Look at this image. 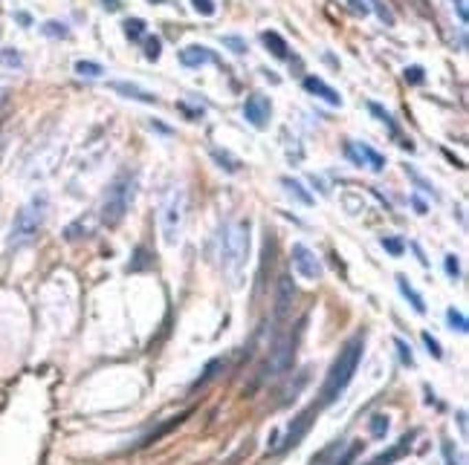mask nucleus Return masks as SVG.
<instances>
[{
	"label": "nucleus",
	"instance_id": "obj_27",
	"mask_svg": "<svg viewBox=\"0 0 469 465\" xmlns=\"http://www.w3.org/2000/svg\"><path fill=\"white\" fill-rule=\"evenodd\" d=\"M394 344H397V350H400V361L408 364V367H415V356H411V347L403 341V338H394Z\"/></svg>",
	"mask_w": 469,
	"mask_h": 465
},
{
	"label": "nucleus",
	"instance_id": "obj_21",
	"mask_svg": "<svg viewBox=\"0 0 469 465\" xmlns=\"http://www.w3.org/2000/svg\"><path fill=\"white\" fill-rule=\"evenodd\" d=\"M125 35H128L131 41H140V38L145 35V21H142V18H128V21H125Z\"/></svg>",
	"mask_w": 469,
	"mask_h": 465
},
{
	"label": "nucleus",
	"instance_id": "obj_24",
	"mask_svg": "<svg viewBox=\"0 0 469 465\" xmlns=\"http://www.w3.org/2000/svg\"><path fill=\"white\" fill-rule=\"evenodd\" d=\"M380 243H382V249L389 251V255H394V258H400V255H403V251H406V243L400 240V237H382Z\"/></svg>",
	"mask_w": 469,
	"mask_h": 465
},
{
	"label": "nucleus",
	"instance_id": "obj_25",
	"mask_svg": "<svg viewBox=\"0 0 469 465\" xmlns=\"http://www.w3.org/2000/svg\"><path fill=\"white\" fill-rule=\"evenodd\" d=\"M446 318H449V324H452V330H458V332H466V330H469L466 315H463V313H458V309H449Z\"/></svg>",
	"mask_w": 469,
	"mask_h": 465
},
{
	"label": "nucleus",
	"instance_id": "obj_30",
	"mask_svg": "<svg viewBox=\"0 0 469 465\" xmlns=\"http://www.w3.org/2000/svg\"><path fill=\"white\" fill-rule=\"evenodd\" d=\"M360 451H362V442H353V445H351L348 451H345V454H342V457H339L334 465H351V462L356 460V454H360Z\"/></svg>",
	"mask_w": 469,
	"mask_h": 465
},
{
	"label": "nucleus",
	"instance_id": "obj_13",
	"mask_svg": "<svg viewBox=\"0 0 469 465\" xmlns=\"http://www.w3.org/2000/svg\"><path fill=\"white\" fill-rule=\"evenodd\" d=\"M110 90L122 93L125 98H133V102H145V104H157V95L148 93L142 87H136V84H128V81H110Z\"/></svg>",
	"mask_w": 469,
	"mask_h": 465
},
{
	"label": "nucleus",
	"instance_id": "obj_20",
	"mask_svg": "<svg viewBox=\"0 0 469 465\" xmlns=\"http://www.w3.org/2000/svg\"><path fill=\"white\" fill-rule=\"evenodd\" d=\"M41 32H44L47 38H67V35H70L67 23H61V21H47L44 26H41Z\"/></svg>",
	"mask_w": 469,
	"mask_h": 465
},
{
	"label": "nucleus",
	"instance_id": "obj_7",
	"mask_svg": "<svg viewBox=\"0 0 469 465\" xmlns=\"http://www.w3.org/2000/svg\"><path fill=\"white\" fill-rule=\"evenodd\" d=\"M316 411H319V405H313V407H307L305 413H298L296 419H293V425H290V431H287V436L281 440V445H275L272 448V454H281V451H287V448H296L298 442H301V436H305L307 431H310V425H313V416H316Z\"/></svg>",
	"mask_w": 469,
	"mask_h": 465
},
{
	"label": "nucleus",
	"instance_id": "obj_19",
	"mask_svg": "<svg viewBox=\"0 0 469 465\" xmlns=\"http://www.w3.org/2000/svg\"><path fill=\"white\" fill-rule=\"evenodd\" d=\"M212 157L220 162V168H226L229 174H238L241 171V162L232 157V153H226V150H217V148H212Z\"/></svg>",
	"mask_w": 469,
	"mask_h": 465
},
{
	"label": "nucleus",
	"instance_id": "obj_9",
	"mask_svg": "<svg viewBox=\"0 0 469 465\" xmlns=\"http://www.w3.org/2000/svg\"><path fill=\"white\" fill-rule=\"evenodd\" d=\"M293 356H296V341H293V335H290V338H284V341L275 344L272 359H270V364H267V373H264V376L275 378V376L287 373L290 364H293Z\"/></svg>",
	"mask_w": 469,
	"mask_h": 465
},
{
	"label": "nucleus",
	"instance_id": "obj_34",
	"mask_svg": "<svg viewBox=\"0 0 469 465\" xmlns=\"http://www.w3.org/2000/svg\"><path fill=\"white\" fill-rule=\"evenodd\" d=\"M406 174H408L411 179H415V182H417V185H420V188H423L426 194H432V196H437V191H435V185H432V182H426V179H423L420 174H415V171H411V168H406Z\"/></svg>",
	"mask_w": 469,
	"mask_h": 465
},
{
	"label": "nucleus",
	"instance_id": "obj_2",
	"mask_svg": "<svg viewBox=\"0 0 469 465\" xmlns=\"http://www.w3.org/2000/svg\"><path fill=\"white\" fill-rule=\"evenodd\" d=\"M246 255H250V223L246 220L229 223L220 234V266H223V272L238 277L246 263Z\"/></svg>",
	"mask_w": 469,
	"mask_h": 465
},
{
	"label": "nucleus",
	"instance_id": "obj_6",
	"mask_svg": "<svg viewBox=\"0 0 469 465\" xmlns=\"http://www.w3.org/2000/svg\"><path fill=\"white\" fill-rule=\"evenodd\" d=\"M345 157H348L353 165H365V168H371V171H385V157L380 150H374L371 145H365V142H345Z\"/></svg>",
	"mask_w": 469,
	"mask_h": 465
},
{
	"label": "nucleus",
	"instance_id": "obj_16",
	"mask_svg": "<svg viewBox=\"0 0 469 465\" xmlns=\"http://www.w3.org/2000/svg\"><path fill=\"white\" fill-rule=\"evenodd\" d=\"M281 185L287 188V194H290V196H296V200H298L301 205H313V194H310V191H305V185H301L298 179L284 177V179H281Z\"/></svg>",
	"mask_w": 469,
	"mask_h": 465
},
{
	"label": "nucleus",
	"instance_id": "obj_14",
	"mask_svg": "<svg viewBox=\"0 0 469 465\" xmlns=\"http://www.w3.org/2000/svg\"><path fill=\"white\" fill-rule=\"evenodd\" d=\"M411 451V436H403V440H400L397 445H391L389 451H385V454H380V457H374L371 462H365V465H394L397 460H403L406 454Z\"/></svg>",
	"mask_w": 469,
	"mask_h": 465
},
{
	"label": "nucleus",
	"instance_id": "obj_18",
	"mask_svg": "<svg viewBox=\"0 0 469 465\" xmlns=\"http://www.w3.org/2000/svg\"><path fill=\"white\" fill-rule=\"evenodd\" d=\"M76 73H78L81 78H102L105 67L96 64V61H76Z\"/></svg>",
	"mask_w": 469,
	"mask_h": 465
},
{
	"label": "nucleus",
	"instance_id": "obj_26",
	"mask_svg": "<svg viewBox=\"0 0 469 465\" xmlns=\"http://www.w3.org/2000/svg\"><path fill=\"white\" fill-rule=\"evenodd\" d=\"M223 47H229L235 55H243L246 52V41L238 35H223Z\"/></svg>",
	"mask_w": 469,
	"mask_h": 465
},
{
	"label": "nucleus",
	"instance_id": "obj_40",
	"mask_svg": "<svg viewBox=\"0 0 469 465\" xmlns=\"http://www.w3.org/2000/svg\"><path fill=\"white\" fill-rule=\"evenodd\" d=\"M444 454H446V462L449 465H458V457H452V445L449 442H444Z\"/></svg>",
	"mask_w": 469,
	"mask_h": 465
},
{
	"label": "nucleus",
	"instance_id": "obj_8",
	"mask_svg": "<svg viewBox=\"0 0 469 465\" xmlns=\"http://www.w3.org/2000/svg\"><path fill=\"white\" fill-rule=\"evenodd\" d=\"M270 116H272V104H270V98H267V95L252 93L250 98H246V104H243V119L250 122L252 128L264 131L267 124H270Z\"/></svg>",
	"mask_w": 469,
	"mask_h": 465
},
{
	"label": "nucleus",
	"instance_id": "obj_39",
	"mask_svg": "<svg viewBox=\"0 0 469 465\" xmlns=\"http://www.w3.org/2000/svg\"><path fill=\"white\" fill-rule=\"evenodd\" d=\"M351 6H353V12H360V15H368V3H365V0H351Z\"/></svg>",
	"mask_w": 469,
	"mask_h": 465
},
{
	"label": "nucleus",
	"instance_id": "obj_33",
	"mask_svg": "<svg viewBox=\"0 0 469 465\" xmlns=\"http://www.w3.org/2000/svg\"><path fill=\"white\" fill-rule=\"evenodd\" d=\"M191 6H195L197 12H200V15H206V18H209V15H215V0H191Z\"/></svg>",
	"mask_w": 469,
	"mask_h": 465
},
{
	"label": "nucleus",
	"instance_id": "obj_42",
	"mask_svg": "<svg viewBox=\"0 0 469 465\" xmlns=\"http://www.w3.org/2000/svg\"><path fill=\"white\" fill-rule=\"evenodd\" d=\"M411 203H415V208H417V214H426V203L420 200V196H411Z\"/></svg>",
	"mask_w": 469,
	"mask_h": 465
},
{
	"label": "nucleus",
	"instance_id": "obj_35",
	"mask_svg": "<svg viewBox=\"0 0 469 465\" xmlns=\"http://www.w3.org/2000/svg\"><path fill=\"white\" fill-rule=\"evenodd\" d=\"M423 78H426L423 76V67H417V64L415 67H406V81L408 84H423Z\"/></svg>",
	"mask_w": 469,
	"mask_h": 465
},
{
	"label": "nucleus",
	"instance_id": "obj_36",
	"mask_svg": "<svg viewBox=\"0 0 469 465\" xmlns=\"http://www.w3.org/2000/svg\"><path fill=\"white\" fill-rule=\"evenodd\" d=\"M444 266H446L449 277H458V275H461V266H458V258H455V255H446V258H444Z\"/></svg>",
	"mask_w": 469,
	"mask_h": 465
},
{
	"label": "nucleus",
	"instance_id": "obj_31",
	"mask_svg": "<svg viewBox=\"0 0 469 465\" xmlns=\"http://www.w3.org/2000/svg\"><path fill=\"white\" fill-rule=\"evenodd\" d=\"M371 433H374V436L389 433V416H374V419H371Z\"/></svg>",
	"mask_w": 469,
	"mask_h": 465
},
{
	"label": "nucleus",
	"instance_id": "obj_4",
	"mask_svg": "<svg viewBox=\"0 0 469 465\" xmlns=\"http://www.w3.org/2000/svg\"><path fill=\"white\" fill-rule=\"evenodd\" d=\"M183 223H186V191L183 185H171L160 203V231H162L165 246L180 243Z\"/></svg>",
	"mask_w": 469,
	"mask_h": 465
},
{
	"label": "nucleus",
	"instance_id": "obj_29",
	"mask_svg": "<svg viewBox=\"0 0 469 465\" xmlns=\"http://www.w3.org/2000/svg\"><path fill=\"white\" fill-rule=\"evenodd\" d=\"M0 64H6V67H15V69H21V67H23L21 55H18L15 49H3V52H0Z\"/></svg>",
	"mask_w": 469,
	"mask_h": 465
},
{
	"label": "nucleus",
	"instance_id": "obj_5",
	"mask_svg": "<svg viewBox=\"0 0 469 465\" xmlns=\"http://www.w3.org/2000/svg\"><path fill=\"white\" fill-rule=\"evenodd\" d=\"M44 217H47V196H35L32 203H26L21 211L15 223H12V234H9V246L12 249H21L26 243L35 240L38 229L44 225Z\"/></svg>",
	"mask_w": 469,
	"mask_h": 465
},
{
	"label": "nucleus",
	"instance_id": "obj_37",
	"mask_svg": "<svg viewBox=\"0 0 469 465\" xmlns=\"http://www.w3.org/2000/svg\"><path fill=\"white\" fill-rule=\"evenodd\" d=\"M220 367H223V361H212V364H209V367H206V376H203V378H197V382H195V387L206 385V382H209V378L215 376V370H220Z\"/></svg>",
	"mask_w": 469,
	"mask_h": 465
},
{
	"label": "nucleus",
	"instance_id": "obj_11",
	"mask_svg": "<svg viewBox=\"0 0 469 465\" xmlns=\"http://www.w3.org/2000/svg\"><path fill=\"white\" fill-rule=\"evenodd\" d=\"M305 90L307 93H313L316 98H322V102H327V104H334V107H339L342 104V95L330 87V84H325L322 78H316V76H307L305 78Z\"/></svg>",
	"mask_w": 469,
	"mask_h": 465
},
{
	"label": "nucleus",
	"instance_id": "obj_43",
	"mask_svg": "<svg viewBox=\"0 0 469 465\" xmlns=\"http://www.w3.org/2000/svg\"><path fill=\"white\" fill-rule=\"evenodd\" d=\"M18 21H21V23H26V26H30V23H32V18H30V15H26V12H18Z\"/></svg>",
	"mask_w": 469,
	"mask_h": 465
},
{
	"label": "nucleus",
	"instance_id": "obj_28",
	"mask_svg": "<svg viewBox=\"0 0 469 465\" xmlns=\"http://www.w3.org/2000/svg\"><path fill=\"white\" fill-rule=\"evenodd\" d=\"M160 52H162L160 38H148V41H145V58H148V61H157Z\"/></svg>",
	"mask_w": 469,
	"mask_h": 465
},
{
	"label": "nucleus",
	"instance_id": "obj_38",
	"mask_svg": "<svg viewBox=\"0 0 469 465\" xmlns=\"http://www.w3.org/2000/svg\"><path fill=\"white\" fill-rule=\"evenodd\" d=\"M452 3H455V9H458L461 23H466V0H452Z\"/></svg>",
	"mask_w": 469,
	"mask_h": 465
},
{
	"label": "nucleus",
	"instance_id": "obj_22",
	"mask_svg": "<svg viewBox=\"0 0 469 465\" xmlns=\"http://www.w3.org/2000/svg\"><path fill=\"white\" fill-rule=\"evenodd\" d=\"M368 107H371V113H374V116L385 124V128H389V131L397 136V124H394V119H391V113H389V110H382V107H380V104H374V102H371Z\"/></svg>",
	"mask_w": 469,
	"mask_h": 465
},
{
	"label": "nucleus",
	"instance_id": "obj_15",
	"mask_svg": "<svg viewBox=\"0 0 469 465\" xmlns=\"http://www.w3.org/2000/svg\"><path fill=\"white\" fill-rule=\"evenodd\" d=\"M261 41H264V47L275 55V58H290V47H287V41L279 35V32H264V35H261Z\"/></svg>",
	"mask_w": 469,
	"mask_h": 465
},
{
	"label": "nucleus",
	"instance_id": "obj_17",
	"mask_svg": "<svg viewBox=\"0 0 469 465\" xmlns=\"http://www.w3.org/2000/svg\"><path fill=\"white\" fill-rule=\"evenodd\" d=\"M397 286H400V292H403L406 298L411 301V306H415V313H420V315H423V313H426V304H423V298H420V292H417L415 286H411V284H408V280H406L403 275L397 277Z\"/></svg>",
	"mask_w": 469,
	"mask_h": 465
},
{
	"label": "nucleus",
	"instance_id": "obj_32",
	"mask_svg": "<svg viewBox=\"0 0 469 465\" xmlns=\"http://www.w3.org/2000/svg\"><path fill=\"white\" fill-rule=\"evenodd\" d=\"M423 344L429 347V356H432V359H440V356H444V350H440L437 338H432V332H423Z\"/></svg>",
	"mask_w": 469,
	"mask_h": 465
},
{
	"label": "nucleus",
	"instance_id": "obj_23",
	"mask_svg": "<svg viewBox=\"0 0 469 465\" xmlns=\"http://www.w3.org/2000/svg\"><path fill=\"white\" fill-rule=\"evenodd\" d=\"M368 9H374L377 15H380V21H382L385 26H394V12H391L389 6H385L382 0H371V6H368Z\"/></svg>",
	"mask_w": 469,
	"mask_h": 465
},
{
	"label": "nucleus",
	"instance_id": "obj_1",
	"mask_svg": "<svg viewBox=\"0 0 469 465\" xmlns=\"http://www.w3.org/2000/svg\"><path fill=\"white\" fill-rule=\"evenodd\" d=\"M362 350H365V338H362V335H353L351 341L339 350V356H336L334 364H330L327 378H325V385H322V402H319V407H322V405H330V402H336V399L342 396V390L351 385V378H353V373H356V367H360Z\"/></svg>",
	"mask_w": 469,
	"mask_h": 465
},
{
	"label": "nucleus",
	"instance_id": "obj_12",
	"mask_svg": "<svg viewBox=\"0 0 469 465\" xmlns=\"http://www.w3.org/2000/svg\"><path fill=\"white\" fill-rule=\"evenodd\" d=\"M215 61V55H212V49L209 47H200V44H195V47H186L183 52H180V64L183 67H203V64H212Z\"/></svg>",
	"mask_w": 469,
	"mask_h": 465
},
{
	"label": "nucleus",
	"instance_id": "obj_3",
	"mask_svg": "<svg viewBox=\"0 0 469 465\" xmlns=\"http://www.w3.org/2000/svg\"><path fill=\"white\" fill-rule=\"evenodd\" d=\"M133 194H136V174L122 171L110 182V188L102 200V223L107 229H113V225L125 220V214L131 211V203H133Z\"/></svg>",
	"mask_w": 469,
	"mask_h": 465
},
{
	"label": "nucleus",
	"instance_id": "obj_41",
	"mask_svg": "<svg viewBox=\"0 0 469 465\" xmlns=\"http://www.w3.org/2000/svg\"><path fill=\"white\" fill-rule=\"evenodd\" d=\"M102 6H105L107 12H116V9L122 6V0H102Z\"/></svg>",
	"mask_w": 469,
	"mask_h": 465
},
{
	"label": "nucleus",
	"instance_id": "obj_10",
	"mask_svg": "<svg viewBox=\"0 0 469 465\" xmlns=\"http://www.w3.org/2000/svg\"><path fill=\"white\" fill-rule=\"evenodd\" d=\"M293 269H296L301 277H305V280L322 277V263H319V258H316L305 243H296V246H293Z\"/></svg>",
	"mask_w": 469,
	"mask_h": 465
}]
</instances>
